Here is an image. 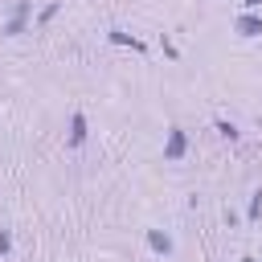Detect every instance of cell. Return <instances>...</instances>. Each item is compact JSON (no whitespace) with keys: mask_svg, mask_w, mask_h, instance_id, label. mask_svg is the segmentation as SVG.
<instances>
[{"mask_svg":"<svg viewBox=\"0 0 262 262\" xmlns=\"http://www.w3.org/2000/svg\"><path fill=\"white\" fill-rule=\"evenodd\" d=\"M184 151H188L184 127H168V139H164V160H184Z\"/></svg>","mask_w":262,"mask_h":262,"instance_id":"6da1fadb","label":"cell"},{"mask_svg":"<svg viewBox=\"0 0 262 262\" xmlns=\"http://www.w3.org/2000/svg\"><path fill=\"white\" fill-rule=\"evenodd\" d=\"M233 29H237V37H258V33H262V16H254V12H242V16L233 20Z\"/></svg>","mask_w":262,"mask_h":262,"instance_id":"7a4b0ae2","label":"cell"},{"mask_svg":"<svg viewBox=\"0 0 262 262\" xmlns=\"http://www.w3.org/2000/svg\"><path fill=\"white\" fill-rule=\"evenodd\" d=\"M147 250L160 254V258H168V254H172V237H168L164 229H147Z\"/></svg>","mask_w":262,"mask_h":262,"instance_id":"3957f363","label":"cell"},{"mask_svg":"<svg viewBox=\"0 0 262 262\" xmlns=\"http://www.w3.org/2000/svg\"><path fill=\"white\" fill-rule=\"evenodd\" d=\"M82 143H86V115L74 111V119H70V147H82Z\"/></svg>","mask_w":262,"mask_h":262,"instance_id":"277c9868","label":"cell"},{"mask_svg":"<svg viewBox=\"0 0 262 262\" xmlns=\"http://www.w3.org/2000/svg\"><path fill=\"white\" fill-rule=\"evenodd\" d=\"M25 16H29V4H16V12H12V16H8V25H4V37L25 33Z\"/></svg>","mask_w":262,"mask_h":262,"instance_id":"5b68a950","label":"cell"},{"mask_svg":"<svg viewBox=\"0 0 262 262\" xmlns=\"http://www.w3.org/2000/svg\"><path fill=\"white\" fill-rule=\"evenodd\" d=\"M111 41H115V45H131L135 53H143V41H135V37H131V33H123V29H111Z\"/></svg>","mask_w":262,"mask_h":262,"instance_id":"8992f818","label":"cell"},{"mask_svg":"<svg viewBox=\"0 0 262 262\" xmlns=\"http://www.w3.org/2000/svg\"><path fill=\"white\" fill-rule=\"evenodd\" d=\"M246 217H250V221H258V217H262V188L250 196V213H246Z\"/></svg>","mask_w":262,"mask_h":262,"instance_id":"52a82bcc","label":"cell"},{"mask_svg":"<svg viewBox=\"0 0 262 262\" xmlns=\"http://www.w3.org/2000/svg\"><path fill=\"white\" fill-rule=\"evenodd\" d=\"M217 131H221L225 139H237V127H233V123H225V119H217Z\"/></svg>","mask_w":262,"mask_h":262,"instance_id":"ba28073f","label":"cell"},{"mask_svg":"<svg viewBox=\"0 0 262 262\" xmlns=\"http://www.w3.org/2000/svg\"><path fill=\"white\" fill-rule=\"evenodd\" d=\"M8 250H12V233H8V229H0V258H4Z\"/></svg>","mask_w":262,"mask_h":262,"instance_id":"9c48e42d","label":"cell"},{"mask_svg":"<svg viewBox=\"0 0 262 262\" xmlns=\"http://www.w3.org/2000/svg\"><path fill=\"white\" fill-rule=\"evenodd\" d=\"M258 4H262V0H246V8H258Z\"/></svg>","mask_w":262,"mask_h":262,"instance_id":"30bf717a","label":"cell"},{"mask_svg":"<svg viewBox=\"0 0 262 262\" xmlns=\"http://www.w3.org/2000/svg\"><path fill=\"white\" fill-rule=\"evenodd\" d=\"M242 262H258V258H242Z\"/></svg>","mask_w":262,"mask_h":262,"instance_id":"8fae6325","label":"cell"}]
</instances>
